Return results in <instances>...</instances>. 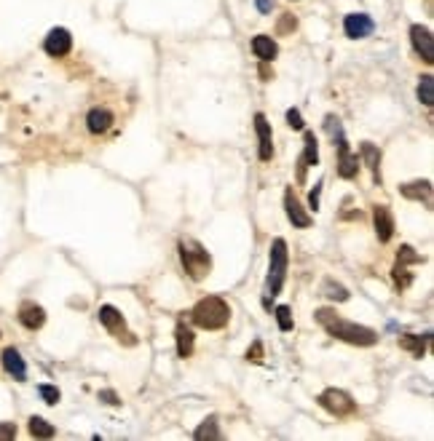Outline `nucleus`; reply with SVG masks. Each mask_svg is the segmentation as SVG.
<instances>
[{
    "mask_svg": "<svg viewBox=\"0 0 434 441\" xmlns=\"http://www.w3.org/2000/svg\"><path fill=\"white\" fill-rule=\"evenodd\" d=\"M322 294H325V297H330V300H338V302L349 300V289H346V286H341V283H335V281H330V279L325 281Z\"/></svg>",
    "mask_w": 434,
    "mask_h": 441,
    "instance_id": "nucleus-26",
    "label": "nucleus"
},
{
    "mask_svg": "<svg viewBox=\"0 0 434 441\" xmlns=\"http://www.w3.org/2000/svg\"><path fill=\"white\" fill-rule=\"evenodd\" d=\"M287 241L276 238L271 243V254H269V279H266V289H269L271 297H276L284 286V279H287Z\"/></svg>",
    "mask_w": 434,
    "mask_h": 441,
    "instance_id": "nucleus-5",
    "label": "nucleus"
},
{
    "mask_svg": "<svg viewBox=\"0 0 434 441\" xmlns=\"http://www.w3.org/2000/svg\"><path fill=\"white\" fill-rule=\"evenodd\" d=\"M30 433H33L35 439H51L57 431H54L51 422H46L43 417H30Z\"/></svg>",
    "mask_w": 434,
    "mask_h": 441,
    "instance_id": "nucleus-25",
    "label": "nucleus"
},
{
    "mask_svg": "<svg viewBox=\"0 0 434 441\" xmlns=\"http://www.w3.org/2000/svg\"><path fill=\"white\" fill-rule=\"evenodd\" d=\"M193 439L196 441H220L223 439V433H220V428H217V420H215V417H207V420L196 428Z\"/></svg>",
    "mask_w": 434,
    "mask_h": 441,
    "instance_id": "nucleus-23",
    "label": "nucleus"
},
{
    "mask_svg": "<svg viewBox=\"0 0 434 441\" xmlns=\"http://www.w3.org/2000/svg\"><path fill=\"white\" fill-rule=\"evenodd\" d=\"M319 198H322V182H316L314 190L309 193V206L314 212H319Z\"/></svg>",
    "mask_w": 434,
    "mask_h": 441,
    "instance_id": "nucleus-33",
    "label": "nucleus"
},
{
    "mask_svg": "<svg viewBox=\"0 0 434 441\" xmlns=\"http://www.w3.org/2000/svg\"><path fill=\"white\" fill-rule=\"evenodd\" d=\"M100 399H102L105 404H110V406H118V404H121V399H118L113 391H100Z\"/></svg>",
    "mask_w": 434,
    "mask_h": 441,
    "instance_id": "nucleus-34",
    "label": "nucleus"
},
{
    "mask_svg": "<svg viewBox=\"0 0 434 441\" xmlns=\"http://www.w3.org/2000/svg\"><path fill=\"white\" fill-rule=\"evenodd\" d=\"M271 75H273V73L269 70V62H263V64H260V78H263V80H271Z\"/></svg>",
    "mask_w": 434,
    "mask_h": 441,
    "instance_id": "nucleus-36",
    "label": "nucleus"
},
{
    "mask_svg": "<svg viewBox=\"0 0 434 441\" xmlns=\"http://www.w3.org/2000/svg\"><path fill=\"white\" fill-rule=\"evenodd\" d=\"M319 406H325L330 415L335 417H349L356 412V401L346 393V391H341V388H327V391H322L319 393Z\"/></svg>",
    "mask_w": 434,
    "mask_h": 441,
    "instance_id": "nucleus-6",
    "label": "nucleus"
},
{
    "mask_svg": "<svg viewBox=\"0 0 434 441\" xmlns=\"http://www.w3.org/2000/svg\"><path fill=\"white\" fill-rule=\"evenodd\" d=\"M316 321L327 329L330 337L349 342V345L368 348V345H375V342H378V332H375V329L362 326V323H356V321L343 319V316L335 313L332 308H319V310H316Z\"/></svg>",
    "mask_w": 434,
    "mask_h": 441,
    "instance_id": "nucleus-1",
    "label": "nucleus"
},
{
    "mask_svg": "<svg viewBox=\"0 0 434 441\" xmlns=\"http://www.w3.org/2000/svg\"><path fill=\"white\" fill-rule=\"evenodd\" d=\"M174 340H177V356H180V359H190V356H193V345H196L193 329L180 321L177 329H174Z\"/></svg>",
    "mask_w": 434,
    "mask_h": 441,
    "instance_id": "nucleus-19",
    "label": "nucleus"
},
{
    "mask_svg": "<svg viewBox=\"0 0 434 441\" xmlns=\"http://www.w3.org/2000/svg\"><path fill=\"white\" fill-rule=\"evenodd\" d=\"M410 43H413L415 54L426 64H434V38H432V30L424 27V24H413L410 27Z\"/></svg>",
    "mask_w": 434,
    "mask_h": 441,
    "instance_id": "nucleus-8",
    "label": "nucleus"
},
{
    "mask_svg": "<svg viewBox=\"0 0 434 441\" xmlns=\"http://www.w3.org/2000/svg\"><path fill=\"white\" fill-rule=\"evenodd\" d=\"M284 209H287V217H289V222H292V227H309L311 222H314L309 212L300 206L298 196L292 193V187L284 190Z\"/></svg>",
    "mask_w": 434,
    "mask_h": 441,
    "instance_id": "nucleus-12",
    "label": "nucleus"
},
{
    "mask_svg": "<svg viewBox=\"0 0 434 441\" xmlns=\"http://www.w3.org/2000/svg\"><path fill=\"white\" fill-rule=\"evenodd\" d=\"M372 222H375V236L381 243L394 236V214L389 212V206H375L372 209Z\"/></svg>",
    "mask_w": 434,
    "mask_h": 441,
    "instance_id": "nucleus-14",
    "label": "nucleus"
},
{
    "mask_svg": "<svg viewBox=\"0 0 434 441\" xmlns=\"http://www.w3.org/2000/svg\"><path fill=\"white\" fill-rule=\"evenodd\" d=\"M255 131H257V156L260 160H271L273 158V134H271V123L263 113L255 115Z\"/></svg>",
    "mask_w": 434,
    "mask_h": 441,
    "instance_id": "nucleus-11",
    "label": "nucleus"
},
{
    "mask_svg": "<svg viewBox=\"0 0 434 441\" xmlns=\"http://www.w3.org/2000/svg\"><path fill=\"white\" fill-rule=\"evenodd\" d=\"M399 193L410 200H424L426 206H432V182L429 180H415V182H405L399 187Z\"/></svg>",
    "mask_w": 434,
    "mask_h": 441,
    "instance_id": "nucleus-16",
    "label": "nucleus"
},
{
    "mask_svg": "<svg viewBox=\"0 0 434 441\" xmlns=\"http://www.w3.org/2000/svg\"><path fill=\"white\" fill-rule=\"evenodd\" d=\"M247 361H255V364H260V361H263V342L260 340L252 342V348L247 350Z\"/></svg>",
    "mask_w": 434,
    "mask_h": 441,
    "instance_id": "nucleus-30",
    "label": "nucleus"
},
{
    "mask_svg": "<svg viewBox=\"0 0 434 441\" xmlns=\"http://www.w3.org/2000/svg\"><path fill=\"white\" fill-rule=\"evenodd\" d=\"M319 163V142L314 137V131H306V140H303V156L298 158V182L303 185L306 182V171L311 166Z\"/></svg>",
    "mask_w": 434,
    "mask_h": 441,
    "instance_id": "nucleus-10",
    "label": "nucleus"
},
{
    "mask_svg": "<svg viewBox=\"0 0 434 441\" xmlns=\"http://www.w3.org/2000/svg\"><path fill=\"white\" fill-rule=\"evenodd\" d=\"M177 249H180V262H183L188 276L193 281L207 279L209 270H212V257H209L207 249L196 238H183L177 243Z\"/></svg>",
    "mask_w": 434,
    "mask_h": 441,
    "instance_id": "nucleus-4",
    "label": "nucleus"
},
{
    "mask_svg": "<svg viewBox=\"0 0 434 441\" xmlns=\"http://www.w3.org/2000/svg\"><path fill=\"white\" fill-rule=\"evenodd\" d=\"M287 123L292 126V129H298V131L306 126V123H303V115H300V110H295V107L287 110Z\"/></svg>",
    "mask_w": 434,
    "mask_h": 441,
    "instance_id": "nucleus-32",
    "label": "nucleus"
},
{
    "mask_svg": "<svg viewBox=\"0 0 434 441\" xmlns=\"http://www.w3.org/2000/svg\"><path fill=\"white\" fill-rule=\"evenodd\" d=\"M113 113L110 110H105V107H94V110H89V115H86V123H89V131L91 134H105L110 126H113Z\"/></svg>",
    "mask_w": 434,
    "mask_h": 441,
    "instance_id": "nucleus-20",
    "label": "nucleus"
},
{
    "mask_svg": "<svg viewBox=\"0 0 434 441\" xmlns=\"http://www.w3.org/2000/svg\"><path fill=\"white\" fill-rule=\"evenodd\" d=\"M325 129L332 137L335 147H338V177L343 180H354L359 174V158L349 150V142H346V134H343V126L335 115H327L325 118Z\"/></svg>",
    "mask_w": 434,
    "mask_h": 441,
    "instance_id": "nucleus-3",
    "label": "nucleus"
},
{
    "mask_svg": "<svg viewBox=\"0 0 434 441\" xmlns=\"http://www.w3.org/2000/svg\"><path fill=\"white\" fill-rule=\"evenodd\" d=\"M295 27H298V19H295L292 14H282V19L276 24V32H279V35H287V32H292Z\"/></svg>",
    "mask_w": 434,
    "mask_h": 441,
    "instance_id": "nucleus-29",
    "label": "nucleus"
},
{
    "mask_svg": "<svg viewBox=\"0 0 434 441\" xmlns=\"http://www.w3.org/2000/svg\"><path fill=\"white\" fill-rule=\"evenodd\" d=\"M418 102L424 107H432L434 104V78L432 75H424L421 83H418Z\"/></svg>",
    "mask_w": 434,
    "mask_h": 441,
    "instance_id": "nucleus-24",
    "label": "nucleus"
},
{
    "mask_svg": "<svg viewBox=\"0 0 434 441\" xmlns=\"http://www.w3.org/2000/svg\"><path fill=\"white\" fill-rule=\"evenodd\" d=\"M276 321H279V329H282V332H292V326H295L292 308H289V305H279V308H276Z\"/></svg>",
    "mask_w": 434,
    "mask_h": 441,
    "instance_id": "nucleus-27",
    "label": "nucleus"
},
{
    "mask_svg": "<svg viewBox=\"0 0 434 441\" xmlns=\"http://www.w3.org/2000/svg\"><path fill=\"white\" fill-rule=\"evenodd\" d=\"M19 321L21 326H27V329H41L43 323H46V310H43L41 305H35V302H24L19 308Z\"/></svg>",
    "mask_w": 434,
    "mask_h": 441,
    "instance_id": "nucleus-17",
    "label": "nucleus"
},
{
    "mask_svg": "<svg viewBox=\"0 0 434 441\" xmlns=\"http://www.w3.org/2000/svg\"><path fill=\"white\" fill-rule=\"evenodd\" d=\"M343 30H346V35L354 40L368 38L372 30H375V21H372L368 14H349L346 21H343Z\"/></svg>",
    "mask_w": 434,
    "mask_h": 441,
    "instance_id": "nucleus-13",
    "label": "nucleus"
},
{
    "mask_svg": "<svg viewBox=\"0 0 434 441\" xmlns=\"http://www.w3.org/2000/svg\"><path fill=\"white\" fill-rule=\"evenodd\" d=\"M252 54L260 62H273L279 54V46L271 35H255L252 38Z\"/></svg>",
    "mask_w": 434,
    "mask_h": 441,
    "instance_id": "nucleus-18",
    "label": "nucleus"
},
{
    "mask_svg": "<svg viewBox=\"0 0 434 441\" xmlns=\"http://www.w3.org/2000/svg\"><path fill=\"white\" fill-rule=\"evenodd\" d=\"M17 439V425L14 422H0V441Z\"/></svg>",
    "mask_w": 434,
    "mask_h": 441,
    "instance_id": "nucleus-31",
    "label": "nucleus"
},
{
    "mask_svg": "<svg viewBox=\"0 0 434 441\" xmlns=\"http://www.w3.org/2000/svg\"><path fill=\"white\" fill-rule=\"evenodd\" d=\"M38 393H41V399L46 401V404H60V388H54V385H41L38 388Z\"/></svg>",
    "mask_w": 434,
    "mask_h": 441,
    "instance_id": "nucleus-28",
    "label": "nucleus"
},
{
    "mask_svg": "<svg viewBox=\"0 0 434 441\" xmlns=\"http://www.w3.org/2000/svg\"><path fill=\"white\" fill-rule=\"evenodd\" d=\"M190 319L196 326L215 332V329H223L228 321H230V305L223 297H204L193 305L190 310Z\"/></svg>",
    "mask_w": 434,
    "mask_h": 441,
    "instance_id": "nucleus-2",
    "label": "nucleus"
},
{
    "mask_svg": "<svg viewBox=\"0 0 434 441\" xmlns=\"http://www.w3.org/2000/svg\"><path fill=\"white\" fill-rule=\"evenodd\" d=\"M100 323H102L105 329H107L116 340L126 342V345H137V337L126 329V319L121 316V310H118V308H113V305H102V308H100Z\"/></svg>",
    "mask_w": 434,
    "mask_h": 441,
    "instance_id": "nucleus-7",
    "label": "nucleus"
},
{
    "mask_svg": "<svg viewBox=\"0 0 434 441\" xmlns=\"http://www.w3.org/2000/svg\"><path fill=\"white\" fill-rule=\"evenodd\" d=\"M359 153H362V160H365V166L372 171V180L381 185V150L372 144V142H362V147H359Z\"/></svg>",
    "mask_w": 434,
    "mask_h": 441,
    "instance_id": "nucleus-21",
    "label": "nucleus"
},
{
    "mask_svg": "<svg viewBox=\"0 0 434 441\" xmlns=\"http://www.w3.org/2000/svg\"><path fill=\"white\" fill-rule=\"evenodd\" d=\"M43 48H46V54L48 57H67L70 54V48H73V35L64 30V27H54L46 40H43Z\"/></svg>",
    "mask_w": 434,
    "mask_h": 441,
    "instance_id": "nucleus-9",
    "label": "nucleus"
},
{
    "mask_svg": "<svg viewBox=\"0 0 434 441\" xmlns=\"http://www.w3.org/2000/svg\"><path fill=\"white\" fill-rule=\"evenodd\" d=\"M426 345H429V337H418V335H402L399 337V348L410 350L415 359H421L426 353Z\"/></svg>",
    "mask_w": 434,
    "mask_h": 441,
    "instance_id": "nucleus-22",
    "label": "nucleus"
},
{
    "mask_svg": "<svg viewBox=\"0 0 434 441\" xmlns=\"http://www.w3.org/2000/svg\"><path fill=\"white\" fill-rule=\"evenodd\" d=\"M255 3H257L260 14H271V8H273V0H255Z\"/></svg>",
    "mask_w": 434,
    "mask_h": 441,
    "instance_id": "nucleus-35",
    "label": "nucleus"
},
{
    "mask_svg": "<svg viewBox=\"0 0 434 441\" xmlns=\"http://www.w3.org/2000/svg\"><path fill=\"white\" fill-rule=\"evenodd\" d=\"M3 366H6V372L14 377V380H27V366H24V359H21V353L17 348H6L3 350Z\"/></svg>",
    "mask_w": 434,
    "mask_h": 441,
    "instance_id": "nucleus-15",
    "label": "nucleus"
}]
</instances>
